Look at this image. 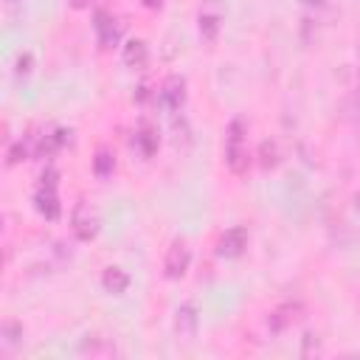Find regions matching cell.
I'll return each mask as SVG.
<instances>
[{"label": "cell", "mask_w": 360, "mask_h": 360, "mask_svg": "<svg viewBox=\"0 0 360 360\" xmlns=\"http://www.w3.org/2000/svg\"><path fill=\"white\" fill-rule=\"evenodd\" d=\"M245 135H248L245 121L242 118H233L228 124V132H225V166L233 174H245L248 166H250V152H248Z\"/></svg>", "instance_id": "cell-1"}, {"label": "cell", "mask_w": 360, "mask_h": 360, "mask_svg": "<svg viewBox=\"0 0 360 360\" xmlns=\"http://www.w3.org/2000/svg\"><path fill=\"white\" fill-rule=\"evenodd\" d=\"M56 177H59L56 169H45L39 177L37 194H34V205L45 219H59V214H62V202L56 194Z\"/></svg>", "instance_id": "cell-2"}, {"label": "cell", "mask_w": 360, "mask_h": 360, "mask_svg": "<svg viewBox=\"0 0 360 360\" xmlns=\"http://www.w3.org/2000/svg\"><path fill=\"white\" fill-rule=\"evenodd\" d=\"M70 231L79 242H90L98 233V217L93 214V208L87 202H76L73 214H70Z\"/></svg>", "instance_id": "cell-3"}, {"label": "cell", "mask_w": 360, "mask_h": 360, "mask_svg": "<svg viewBox=\"0 0 360 360\" xmlns=\"http://www.w3.org/2000/svg\"><path fill=\"white\" fill-rule=\"evenodd\" d=\"M191 264V250H188V242L186 239H174L166 250V262H163V273L166 278H183L186 270Z\"/></svg>", "instance_id": "cell-4"}, {"label": "cell", "mask_w": 360, "mask_h": 360, "mask_svg": "<svg viewBox=\"0 0 360 360\" xmlns=\"http://www.w3.org/2000/svg\"><path fill=\"white\" fill-rule=\"evenodd\" d=\"M197 25H200V37L205 42H214L219 28H222V6L219 0H205V6L197 14Z\"/></svg>", "instance_id": "cell-5"}, {"label": "cell", "mask_w": 360, "mask_h": 360, "mask_svg": "<svg viewBox=\"0 0 360 360\" xmlns=\"http://www.w3.org/2000/svg\"><path fill=\"white\" fill-rule=\"evenodd\" d=\"M245 248H248V228H242V225L228 228L217 242V253L222 259H236L245 253Z\"/></svg>", "instance_id": "cell-6"}, {"label": "cell", "mask_w": 360, "mask_h": 360, "mask_svg": "<svg viewBox=\"0 0 360 360\" xmlns=\"http://www.w3.org/2000/svg\"><path fill=\"white\" fill-rule=\"evenodd\" d=\"M301 312H304V307L298 304V301H284V304H278L270 315H267V326H270V332H284V329H290L298 318H301Z\"/></svg>", "instance_id": "cell-7"}, {"label": "cell", "mask_w": 360, "mask_h": 360, "mask_svg": "<svg viewBox=\"0 0 360 360\" xmlns=\"http://www.w3.org/2000/svg\"><path fill=\"white\" fill-rule=\"evenodd\" d=\"M160 98L169 110H180L186 104V79L180 73H172L160 84Z\"/></svg>", "instance_id": "cell-8"}, {"label": "cell", "mask_w": 360, "mask_h": 360, "mask_svg": "<svg viewBox=\"0 0 360 360\" xmlns=\"http://www.w3.org/2000/svg\"><path fill=\"white\" fill-rule=\"evenodd\" d=\"M96 34H98L101 48H112V45H118V39H121V22H118L112 14L98 11V14H96Z\"/></svg>", "instance_id": "cell-9"}, {"label": "cell", "mask_w": 360, "mask_h": 360, "mask_svg": "<svg viewBox=\"0 0 360 360\" xmlns=\"http://www.w3.org/2000/svg\"><path fill=\"white\" fill-rule=\"evenodd\" d=\"M197 323H200V318H197V307L194 304H180L174 309V329H177L180 338H191L197 332Z\"/></svg>", "instance_id": "cell-10"}, {"label": "cell", "mask_w": 360, "mask_h": 360, "mask_svg": "<svg viewBox=\"0 0 360 360\" xmlns=\"http://www.w3.org/2000/svg\"><path fill=\"white\" fill-rule=\"evenodd\" d=\"M121 59L127 68H143L146 59H149V48L143 39H127L124 48H121Z\"/></svg>", "instance_id": "cell-11"}, {"label": "cell", "mask_w": 360, "mask_h": 360, "mask_svg": "<svg viewBox=\"0 0 360 360\" xmlns=\"http://www.w3.org/2000/svg\"><path fill=\"white\" fill-rule=\"evenodd\" d=\"M101 284H104L107 292L121 295V292H127V287H129V276H127V270H121V267H107L104 276H101Z\"/></svg>", "instance_id": "cell-12"}, {"label": "cell", "mask_w": 360, "mask_h": 360, "mask_svg": "<svg viewBox=\"0 0 360 360\" xmlns=\"http://www.w3.org/2000/svg\"><path fill=\"white\" fill-rule=\"evenodd\" d=\"M158 143H160V138H158V129H155V127L143 124V127L135 132V146L141 149L143 158H152V155L158 152Z\"/></svg>", "instance_id": "cell-13"}, {"label": "cell", "mask_w": 360, "mask_h": 360, "mask_svg": "<svg viewBox=\"0 0 360 360\" xmlns=\"http://www.w3.org/2000/svg\"><path fill=\"white\" fill-rule=\"evenodd\" d=\"M93 172H96L98 177H110V174L115 172V155H112L110 149H98L96 158H93Z\"/></svg>", "instance_id": "cell-14"}, {"label": "cell", "mask_w": 360, "mask_h": 360, "mask_svg": "<svg viewBox=\"0 0 360 360\" xmlns=\"http://www.w3.org/2000/svg\"><path fill=\"white\" fill-rule=\"evenodd\" d=\"M276 163H278V149H276V143L264 141V143H262V166H264V169H273Z\"/></svg>", "instance_id": "cell-15"}, {"label": "cell", "mask_w": 360, "mask_h": 360, "mask_svg": "<svg viewBox=\"0 0 360 360\" xmlns=\"http://www.w3.org/2000/svg\"><path fill=\"white\" fill-rule=\"evenodd\" d=\"M31 53H22L20 59H17V76H25V73H31Z\"/></svg>", "instance_id": "cell-16"}, {"label": "cell", "mask_w": 360, "mask_h": 360, "mask_svg": "<svg viewBox=\"0 0 360 360\" xmlns=\"http://www.w3.org/2000/svg\"><path fill=\"white\" fill-rule=\"evenodd\" d=\"M141 3H143V6H146V8H152V11H155V8H160V6H163V0H141Z\"/></svg>", "instance_id": "cell-17"}, {"label": "cell", "mask_w": 360, "mask_h": 360, "mask_svg": "<svg viewBox=\"0 0 360 360\" xmlns=\"http://www.w3.org/2000/svg\"><path fill=\"white\" fill-rule=\"evenodd\" d=\"M307 6H323V0H304Z\"/></svg>", "instance_id": "cell-18"}, {"label": "cell", "mask_w": 360, "mask_h": 360, "mask_svg": "<svg viewBox=\"0 0 360 360\" xmlns=\"http://www.w3.org/2000/svg\"><path fill=\"white\" fill-rule=\"evenodd\" d=\"M73 6H76V8H82V6H87V0H73Z\"/></svg>", "instance_id": "cell-19"}]
</instances>
